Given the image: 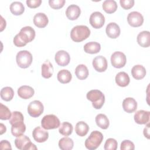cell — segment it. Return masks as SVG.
I'll return each mask as SVG.
<instances>
[{
	"instance_id": "obj_33",
	"label": "cell",
	"mask_w": 150,
	"mask_h": 150,
	"mask_svg": "<svg viewBox=\"0 0 150 150\" xmlns=\"http://www.w3.org/2000/svg\"><path fill=\"white\" fill-rule=\"evenodd\" d=\"M10 11L14 15H20L23 13L25 7L22 2L15 1L11 4Z\"/></svg>"
},
{
	"instance_id": "obj_9",
	"label": "cell",
	"mask_w": 150,
	"mask_h": 150,
	"mask_svg": "<svg viewBox=\"0 0 150 150\" xmlns=\"http://www.w3.org/2000/svg\"><path fill=\"white\" fill-rule=\"evenodd\" d=\"M43 104L39 100H34L29 103L28 106V112L32 117H39L43 112Z\"/></svg>"
},
{
	"instance_id": "obj_23",
	"label": "cell",
	"mask_w": 150,
	"mask_h": 150,
	"mask_svg": "<svg viewBox=\"0 0 150 150\" xmlns=\"http://www.w3.org/2000/svg\"><path fill=\"white\" fill-rule=\"evenodd\" d=\"M115 83L120 87L127 86L130 81V79L128 74L124 71H120L115 76Z\"/></svg>"
},
{
	"instance_id": "obj_42",
	"label": "cell",
	"mask_w": 150,
	"mask_h": 150,
	"mask_svg": "<svg viewBox=\"0 0 150 150\" xmlns=\"http://www.w3.org/2000/svg\"><path fill=\"white\" fill-rule=\"evenodd\" d=\"M0 148L1 149H12L11 144L7 140H2L1 141Z\"/></svg>"
},
{
	"instance_id": "obj_40",
	"label": "cell",
	"mask_w": 150,
	"mask_h": 150,
	"mask_svg": "<svg viewBox=\"0 0 150 150\" xmlns=\"http://www.w3.org/2000/svg\"><path fill=\"white\" fill-rule=\"evenodd\" d=\"M120 3L121 6L125 9H129L131 8L134 5V0H120Z\"/></svg>"
},
{
	"instance_id": "obj_25",
	"label": "cell",
	"mask_w": 150,
	"mask_h": 150,
	"mask_svg": "<svg viewBox=\"0 0 150 150\" xmlns=\"http://www.w3.org/2000/svg\"><path fill=\"white\" fill-rule=\"evenodd\" d=\"M42 76L45 79H49L52 77L53 73V67L52 63L49 61H45L42 65Z\"/></svg>"
},
{
	"instance_id": "obj_17",
	"label": "cell",
	"mask_w": 150,
	"mask_h": 150,
	"mask_svg": "<svg viewBox=\"0 0 150 150\" xmlns=\"http://www.w3.org/2000/svg\"><path fill=\"white\" fill-rule=\"evenodd\" d=\"M105 32L109 38L115 39L120 36L121 31L120 26L116 23L110 22L107 25Z\"/></svg>"
},
{
	"instance_id": "obj_6",
	"label": "cell",
	"mask_w": 150,
	"mask_h": 150,
	"mask_svg": "<svg viewBox=\"0 0 150 150\" xmlns=\"http://www.w3.org/2000/svg\"><path fill=\"white\" fill-rule=\"evenodd\" d=\"M32 60V55L28 50H21L17 53L16 56L17 64L22 69L28 68L31 64Z\"/></svg>"
},
{
	"instance_id": "obj_45",
	"label": "cell",
	"mask_w": 150,
	"mask_h": 150,
	"mask_svg": "<svg viewBox=\"0 0 150 150\" xmlns=\"http://www.w3.org/2000/svg\"><path fill=\"white\" fill-rule=\"evenodd\" d=\"M0 125H1V132H0V134H1V135H2L3 133L6 132V128L5 125H4L2 123H1Z\"/></svg>"
},
{
	"instance_id": "obj_34",
	"label": "cell",
	"mask_w": 150,
	"mask_h": 150,
	"mask_svg": "<svg viewBox=\"0 0 150 150\" xmlns=\"http://www.w3.org/2000/svg\"><path fill=\"white\" fill-rule=\"evenodd\" d=\"M1 97L5 101H11L14 96V91L11 87H5L1 90Z\"/></svg>"
},
{
	"instance_id": "obj_24",
	"label": "cell",
	"mask_w": 150,
	"mask_h": 150,
	"mask_svg": "<svg viewBox=\"0 0 150 150\" xmlns=\"http://www.w3.org/2000/svg\"><path fill=\"white\" fill-rule=\"evenodd\" d=\"M146 73L145 68L141 64L135 65L131 69V74L136 80L142 79L145 76Z\"/></svg>"
},
{
	"instance_id": "obj_26",
	"label": "cell",
	"mask_w": 150,
	"mask_h": 150,
	"mask_svg": "<svg viewBox=\"0 0 150 150\" xmlns=\"http://www.w3.org/2000/svg\"><path fill=\"white\" fill-rule=\"evenodd\" d=\"M101 45L96 42H90L87 43L84 46V50L86 53L90 54H95L100 52Z\"/></svg>"
},
{
	"instance_id": "obj_38",
	"label": "cell",
	"mask_w": 150,
	"mask_h": 150,
	"mask_svg": "<svg viewBox=\"0 0 150 150\" xmlns=\"http://www.w3.org/2000/svg\"><path fill=\"white\" fill-rule=\"evenodd\" d=\"M65 4L64 0H49V4L50 6L54 9H59L62 8Z\"/></svg>"
},
{
	"instance_id": "obj_15",
	"label": "cell",
	"mask_w": 150,
	"mask_h": 150,
	"mask_svg": "<svg viewBox=\"0 0 150 150\" xmlns=\"http://www.w3.org/2000/svg\"><path fill=\"white\" fill-rule=\"evenodd\" d=\"M55 62L60 66H67L70 60V56L69 54L65 50H59L55 54Z\"/></svg>"
},
{
	"instance_id": "obj_41",
	"label": "cell",
	"mask_w": 150,
	"mask_h": 150,
	"mask_svg": "<svg viewBox=\"0 0 150 150\" xmlns=\"http://www.w3.org/2000/svg\"><path fill=\"white\" fill-rule=\"evenodd\" d=\"M27 6L30 8H36L39 7L41 3V0H27L26 1Z\"/></svg>"
},
{
	"instance_id": "obj_29",
	"label": "cell",
	"mask_w": 150,
	"mask_h": 150,
	"mask_svg": "<svg viewBox=\"0 0 150 150\" xmlns=\"http://www.w3.org/2000/svg\"><path fill=\"white\" fill-rule=\"evenodd\" d=\"M102 7L103 10L107 13H112L117 9V2L114 0H105L103 2Z\"/></svg>"
},
{
	"instance_id": "obj_43",
	"label": "cell",
	"mask_w": 150,
	"mask_h": 150,
	"mask_svg": "<svg viewBox=\"0 0 150 150\" xmlns=\"http://www.w3.org/2000/svg\"><path fill=\"white\" fill-rule=\"evenodd\" d=\"M144 135L148 139L149 138V124L148 122L146 126L144 129Z\"/></svg>"
},
{
	"instance_id": "obj_4",
	"label": "cell",
	"mask_w": 150,
	"mask_h": 150,
	"mask_svg": "<svg viewBox=\"0 0 150 150\" xmlns=\"http://www.w3.org/2000/svg\"><path fill=\"white\" fill-rule=\"evenodd\" d=\"M87 100L92 102L93 107L96 109H100L105 102L104 94L98 90H91L86 95Z\"/></svg>"
},
{
	"instance_id": "obj_27",
	"label": "cell",
	"mask_w": 150,
	"mask_h": 150,
	"mask_svg": "<svg viewBox=\"0 0 150 150\" xmlns=\"http://www.w3.org/2000/svg\"><path fill=\"white\" fill-rule=\"evenodd\" d=\"M57 79L58 81L61 83L66 84L69 83L71 81L72 79V75L69 70L63 69L58 72Z\"/></svg>"
},
{
	"instance_id": "obj_30",
	"label": "cell",
	"mask_w": 150,
	"mask_h": 150,
	"mask_svg": "<svg viewBox=\"0 0 150 150\" xmlns=\"http://www.w3.org/2000/svg\"><path fill=\"white\" fill-rule=\"evenodd\" d=\"M96 122L97 126L103 129L108 128L110 122L107 117L103 114H98L96 117Z\"/></svg>"
},
{
	"instance_id": "obj_35",
	"label": "cell",
	"mask_w": 150,
	"mask_h": 150,
	"mask_svg": "<svg viewBox=\"0 0 150 150\" xmlns=\"http://www.w3.org/2000/svg\"><path fill=\"white\" fill-rule=\"evenodd\" d=\"M73 127L71 124L68 122H63L60 125L59 131V133L64 136H69L73 132Z\"/></svg>"
},
{
	"instance_id": "obj_22",
	"label": "cell",
	"mask_w": 150,
	"mask_h": 150,
	"mask_svg": "<svg viewBox=\"0 0 150 150\" xmlns=\"http://www.w3.org/2000/svg\"><path fill=\"white\" fill-rule=\"evenodd\" d=\"M150 34L149 31H142L137 36L138 43L143 47H148L150 45Z\"/></svg>"
},
{
	"instance_id": "obj_11",
	"label": "cell",
	"mask_w": 150,
	"mask_h": 150,
	"mask_svg": "<svg viewBox=\"0 0 150 150\" xmlns=\"http://www.w3.org/2000/svg\"><path fill=\"white\" fill-rule=\"evenodd\" d=\"M128 24L132 27L141 26L144 22V17L142 14L137 11L130 12L127 16Z\"/></svg>"
},
{
	"instance_id": "obj_5",
	"label": "cell",
	"mask_w": 150,
	"mask_h": 150,
	"mask_svg": "<svg viewBox=\"0 0 150 150\" xmlns=\"http://www.w3.org/2000/svg\"><path fill=\"white\" fill-rule=\"evenodd\" d=\"M103 140V135L98 131H93L85 141V146L89 150L97 149Z\"/></svg>"
},
{
	"instance_id": "obj_19",
	"label": "cell",
	"mask_w": 150,
	"mask_h": 150,
	"mask_svg": "<svg viewBox=\"0 0 150 150\" xmlns=\"http://www.w3.org/2000/svg\"><path fill=\"white\" fill-rule=\"evenodd\" d=\"M48 22V18L44 13H37L33 17V23L38 28H43L47 26Z\"/></svg>"
},
{
	"instance_id": "obj_3",
	"label": "cell",
	"mask_w": 150,
	"mask_h": 150,
	"mask_svg": "<svg viewBox=\"0 0 150 150\" xmlns=\"http://www.w3.org/2000/svg\"><path fill=\"white\" fill-rule=\"evenodd\" d=\"M90 35V30L85 25H77L70 32V38L75 42H80L86 39Z\"/></svg>"
},
{
	"instance_id": "obj_44",
	"label": "cell",
	"mask_w": 150,
	"mask_h": 150,
	"mask_svg": "<svg viewBox=\"0 0 150 150\" xmlns=\"http://www.w3.org/2000/svg\"><path fill=\"white\" fill-rule=\"evenodd\" d=\"M1 31L2 32L6 26V21L4 19V18H2V16H1Z\"/></svg>"
},
{
	"instance_id": "obj_37",
	"label": "cell",
	"mask_w": 150,
	"mask_h": 150,
	"mask_svg": "<svg viewBox=\"0 0 150 150\" xmlns=\"http://www.w3.org/2000/svg\"><path fill=\"white\" fill-rule=\"evenodd\" d=\"M117 141L114 138H108L106 140L104 148L105 150H115L117 149Z\"/></svg>"
},
{
	"instance_id": "obj_16",
	"label": "cell",
	"mask_w": 150,
	"mask_h": 150,
	"mask_svg": "<svg viewBox=\"0 0 150 150\" xmlns=\"http://www.w3.org/2000/svg\"><path fill=\"white\" fill-rule=\"evenodd\" d=\"M149 111L141 110L135 113L134 118L135 122L138 124H146L149 122Z\"/></svg>"
},
{
	"instance_id": "obj_31",
	"label": "cell",
	"mask_w": 150,
	"mask_h": 150,
	"mask_svg": "<svg viewBox=\"0 0 150 150\" xmlns=\"http://www.w3.org/2000/svg\"><path fill=\"white\" fill-rule=\"evenodd\" d=\"M89 131V127L87 123L84 121L78 122L75 127L76 133L80 137L85 136Z\"/></svg>"
},
{
	"instance_id": "obj_28",
	"label": "cell",
	"mask_w": 150,
	"mask_h": 150,
	"mask_svg": "<svg viewBox=\"0 0 150 150\" xmlns=\"http://www.w3.org/2000/svg\"><path fill=\"white\" fill-rule=\"evenodd\" d=\"M75 74L79 80H84L88 76V70L86 65L79 64L75 69Z\"/></svg>"
},
{
	"instance_id": "obj_8",
	"label": "cell",
	"mask_w": 150,
	"mask_h": 150,
	"mask_svg": "<svg viewBox=\"0 0 150 150\" xmlns=\"http://www.w3.org/2000/svg\"><path fill=\"white\" fill-rule=\"evenodd\" d=\"M15 144L18 149L21 150L37 149V147L31 142L30 138L25 135L18 137L15 140Z\"/></svg>"
},
{
	"instance_id": "obj_2",
	"label": "cell",
	"mask_w": 150,
	"mask_h": 150,
	"mask_svg": "<svg viewBox=\"0 0 150 150\" xmlns=\"http://www.w3.org/2000/svg\"><path fill=\"white\" fill-rule=\"evenodd\" d=\"M35 37V31L31 26L22 28L13 38V43L17 47H22L32 41Z\"/></svg>"
},
{
	"instance_id": "obj_21",
	"label": "cell",
	"mask_w": 150,
	"mask_h": 150,
	"mask_svg": "<svg viewBox=\"0 0 150 150\" xmlns=\"http://www.w3.org/2000/svg\"><path fill=\"white\" fill-rule=\"evenodd\" d=\"M35 93L34 89L29 86H22L18 89V96L23 99H29L31 98Z\"/></svg>"
},
{
	"instance_id": "obj_36",
	"label": "cell",
	"mask_w": 150,
	"mask_h": 150,
	"mask_svg": "<svg viewBox=\"0 0 150 150\" xmlns=\"http://www.w3.org/2000/svg\"><path fill=\"white\" fill-rule=\"evenodd\" d=\"M11 115L10 110L6 105L0 103V119L2 120H7L10 119Z\"/></svg>"
},
{
	"instance_id": "obj_39",
	"label": "cell",
	"mask_w": 150,
	"mask_h": 150,
	"mask_svg": "<svg viewBox=\"0 0 150 150\" xmlns=\"http://www.w3.org/2000/svg\"><path fill=\"white\" fill-rule=\"evenodd\" d=\"M120 149L121 150H134L135 149V145L132 141L126 139L121 143Z\"/></svg>"
},
{
	"instance_id": "obj_7",
	"label": "cell",
	"mask_w": 150,
	"mask_h": 150,
	"mask_svg": "<svg viewBox=\"0 0 150 150\" xmlns=\"http://www.w3.org/2000/svg\"><path fill=\"white\" fill-rule=\"evenodd\" d=\"M60 122L59 119L54 114L45 115L41 121V125L45 129H55L59 127Z\"/></svg>"
},
{
	"instance_id": "obj_20",
	"label": "cell",
	"mask_w": 150,
	"mask_h": 150,
	"mask_svg": "<svg viewBox=\"0 0 150 150\" xmlns=\"http://www.w3.org/2000/svg\"><path fill=\"white\" fill-rule=\"evenodd\" d=\"M122 108L128 113L134 112L137 108V103L132 97H127L122 101Z\"/></svg>"
},
{
	"instance_id": "obj_10",
	"label": "cell",
	"mask_w": 150,
	"mask_h": 150,
	"mask_svg": "<svg viewBox=\"0 0 150 150\" xmlns=\"http://www.w3.org/2000/svg\"><path fill=\"white\" fill-rule=\"evenodd\" d=\"M127 62L125 54L121 52H115L111 56V63L113 67L120 69L123 67Z\"/></svg>"
},
{
	"instance_id": "obj_13",
	"label": "cell",
	"mask_w": 150,
	"mask_h": 150,
	"mask_svg": "<svg viewBox=\"0 0 150 150\" xmlns=\"http://www.w3.org/2000/svg\"><path fill=\"white\" fill-rule=\"evenodd\" d=\"M32 136L35 141L42 143L45 142L49 138V133L40 127H36L33 132Z\"/></svg>"
},
{
	"instance_id": "obj_14",
	"label": "cell",
	"mask_w": 150,
	"mask_h": 150,
	"mask_svg": "<svg viewBox=\"0 0 150 150\" xmlns=\"http://www.w3.org/2000/svg\"><path fill=\"white\" fill-rule=\"evenodd\" d=\"M93 66L97 71L103 72L107 68V59L101 55L97 56L93 60Z\"/></svg>"
},
{
	"instance_id": "obj_1",
	"label": "cell",
	"mask_w": 150,
	"mask_h": 150,
	"mask_svg": "<svg viewBox=\"0 0 150 150\" xmlns=\"http://www.w3.org/2000/svg\"><path fill=\"white\" fill-rule=\"evenodd\" d=\"M23 114L19 111H13L9 119V123L12 125L11 133L16 137L23 134L26 130V125L23 122Z\"/></svg>"
},
{
	"instance_id": "obj_18",
	"label": "cell",
	"mask_w": 150,
	"mask_h": 150,
	"mask_svg": "<svg viewBox=\"0 0 150 150\" xmlns=\"http://www.w3.org/2000/svg\"><path fill=\"white\" fill-rule=\"evenodd\" d=\"M81 13L80 8L79 6L72 4L69 5L66 11V15L69 20L74 21L77 19Z\"/></svg>"
},
{
	"instance_id": "obj_32",
	"label": "cell",
	"mask_w": 150,
	"mask_h": 150,
	"mask_svg": "<svg viewBox=\"0 0 150 150\" xmlns=\"http://www.w3.org/2000/svg\"><path fill=\"white\" fill-rule=\"evenodd\" d=\"M74 142L72 139L69 137H63L59 141V146L62 150H71L73 149Z\"/></svg>"
},
{
	"instance_id": "obj_12",
	"label": "cell",
	"mask_w": 150,
	"mask_h": 150,
	"mask_svg": "<svg viewBox=\"0 0 150 150\" xmlns=\"http://www.w3.org/2000/svg\"><path fill=\"white\" fill-rule=\"evenodd\" d=\"M105 23V18L100 12L92 13L90 16V23L95 29L101 28Z\"/></svg>"
}]
</instances>
